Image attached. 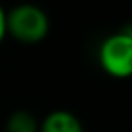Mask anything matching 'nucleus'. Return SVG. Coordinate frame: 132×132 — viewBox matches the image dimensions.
Wrapping results in <instances>:
<instances>
[{
  "label": "nucleus",
  "mask_w": 132,
  "mask_h": 132,
  "mask_svg": "<svg viewBox=\"0 0 132 132\" xmlns=\"http://www.w3.org/2000/svg\"><path fill=\"white\" fill-rule=\"evenodd\" d=\"M6 31L16 42L35 45L47 38L51 20L42 7L35 4H18L6 11Z\"/></svg>",
  "instance_id": "f257e3e1"
},
{
  "label": "nucleus",
  "mask_w": 132,
  "mask_h": 132,
  "mask_svg": "<svg viewBox=\"0 0 132 132\" xmlns=\"http://www.w3.org/2000/svg\"><path fill=\"white\" fill-rule=\"evenodd\" d=\"M98 62L105 74L125 80L132 74V33L128 29L109 35L100 49Z\"/></svg>",
  "instance_id": "f03ea898"
},
{
  "label": "nucleus",
  "mask_w": 132,
  "mask_h": 132,
  "mask_svg": "<svg viewBox=\"0 0 132 132\" xmlns=\"http://www.w3.org/2000/svg\"><path fill=\"white\" fill-rule=\"evenodd\" d=\"M38 132H85L81 121L76 114L69 110H53L42 123H38Z\"/></svg>",
  "instance_id": "7ed1b4c3"
},
{
  "label": "nucleus",
  "mask_w": 132,
  "mask_h": 132,
  "mask_svg": "<svg viewBox=\"0 0 132 132\" xmlns=\"http://www.w3.org/2000/svg\"><path fill=\"white\" fill-rule=\"evenodd\" d=\"M6 132H38V121L29 110H15L6 123Z\"/></svg>",
  "instance_id": "20e7f679"
},
{
  "label": "nucleus",
  "mask_w": 132,
  "mask_h": 132,
  "mask_svg": "<svg viewBox=\"0 0 132 132\" xmlns=\"http://www.w3.org/2000/svg\"><path fill=\"white\" fill-rule=\"evenodd\" d=\"M6 36H7V31H6V9L0 6V44L4 42Z\"/></svg>",
  "instance_id": "39448f33"
}]
</instances>
